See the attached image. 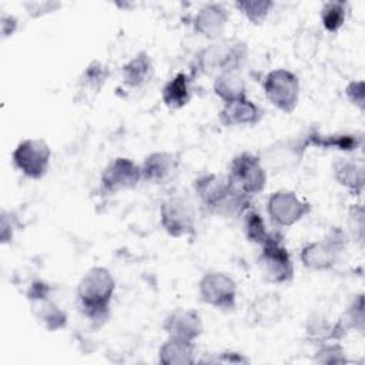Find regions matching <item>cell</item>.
Listing matches in <instances>:
<instances>
[{"mask_svg":"<svg viewBox=\"0 0 365 365\" xmlns=\"http://www.w3.org/2000/svg\"><path fill=\"white\" fill-rule=\"evenodd\" d=\"M141 181L140 164L124 155L111 158L100 174L101 191L110 195L134 190Z\"/></svg>","mask_w":365,"mask_h":365,"instance_id":"obj_12","label":"cell"},{"mask_svg":"<svg viewBox=\"0 0 365 365\" xmlns=\"http://www.w3.org/2000/svg\"><path fill=\"white\" fill-rule=\"evenodd\" d=\"M154 64L151 56L141 50L121 66L123 84L128 88H143L154 78Z\"/></svg>","mask_w":365,"mask_h":365,"instance_id":"obj_22","label":"cell"},{"mask_svg":"<svg viewBox=\"0 0 365 365\" xmlns=\"http://www.w3.org/2000/svg\"><path fill=\"white\" fill-rule=\"evenodd\" d=\"M284 305L278 294L267 292L252 299L248 307V318L254 325L271 327L281 321Z\"/></svg>","mask_w":365,"mask_h":365,"instance_id":"obj_21","label":"cell"},{"mask_svg":"<svg viewBox=\"0 0 365 365\" xmlns=\"http://www.w3.org/2000/svg\"><path fill=\"white\" fill-rule=\"evenodd\" d=\"M198 364H250V359L237 351H220L215 354H210V358L197 359Z\"/></svg>","mask_w":365,"mask_h":365,"instance_id":"obj_35","label":"cell"},{"mask_svg":"<svg viewBox=\"0 0 365 365\" xmlns=\"http://www.w3.org/2000/svg\"><path fill=\"white\" fill-rule=\"evenodd\" d=\"M262 90L267 100L279 111L291 114L299 103L301 84L295 73L288 68H274L262 78Z\"/></svg>","mask_w":365,"mask_h":365,"instance_id":"obj_7","label":"cell"},{"mask_svg":"<svg viewBox=\"0 0 365 365\" xmlns=\"http://www.w3.org/2000/svg\"><path fill=\"white\" fill-rule=\"evenodd\" d=\"M212 93L222 103H231V101L247 97V86L240 73L237 71L221 73L214 77Z\"/></svg>","mask_w":365,"mask_h":365,"instance_id":"obj_25","label":"cell"},{"mask_svg":"<svg viewBox=\"0 0 365 365\" xmlns=\"http://www.w3.org/2000/svg\"><path fill=\"white\" fill-rule=\"evenodd\" d=\"M51 161V148L43 138H24L11 153V163L14 168L26 178L41 180Z\"/></svg>","mask_w":365,"mask_h":365,"instance_id":"obj_9","label":"cell"},{"mask_svg":"<svg viewBox=\"0 0 365 365\" xmlns=\"http://www.w3.org/2000/svg\"><path fill=\"white\" fill-rule=\"evenodd\" d=\"M195 342L167 336L158 348V362L163 365H191L197 362Z\"/></svg>","mask_w":365,"mask_h":365,"instance_id":"obj_23","label":"cell"},{"mask_svg":"<svg viewBox=\"0 0 365 365\" xmlns=\"http://www.w3.org/2000/svg\"><path fill=\"white\" fill-rule=\"evenodd\" d=\"M348 16V3L344 0H336V1H325L321 7L319 17H321V24L325 31L328 33H338Z\"/></svg>","mask_w":365,"mask_h":365,"instance_id":"obj_28","label":"cell"},{"mask_svg":"<svg viewBox=\"0 0 365 365\" xmlns=\"http://www.w3.org/2000/svg\"><path fill=\"white\" fill-rule=\"evenodd\" d=\"M348 234L342 228L331 227L321 240L308 242L301 248L299 261L309 271H331L339 262L348 247Z\"/></svg>","mask_w":365,"mask_h":365,"instance_id":"obj_4","label":"cell"},{"mask_svg":"<svg viewBox=\"0 0 365 365\" xmlns=\"http://www.w3.org/2000/svg\"><path fill=\"white\" fill-rule=\"evenodd\" d=\"M346 327L354 331H358L359 334H364L365 329V312H364V294L359 292L352 297L349 301L345 314L342 317Z\"/></svg>","mask_w":365,"mask_h":365,"instance_id":"obj_32","label":"cell"},{"mask_svg":"<svg viewBox=\"0 0 365 365\" xmlns=\"http://www.w3.org/2000/svg\"><path fill=\"white\" fill-rule=\"evenodd\" d=\"M349 332V328L344 319L331 321L328 317L314 312L305 321V335L314 344H322L327 341H342Z\"/></svg>","mask_w":365,"mask_h":365,"instance_id":"obj_20","label":"cell"},{"mask_svg":"<svg viewBox=\"0 0 365 365\" xmlns=\"http://www.w3.org/2000/svg\"><path fill=\"white\" fill-rule=\"evenodd\" d=\"M259 247L261 250L257 262L264 279L275 285L291 282L295 269L291 252L284 242V237L278 231H269L268 238Z\"/></svg>","mask_w":365,"mask_h":365,"instance_id":"obj_5","label":"cell"},{"mask_svg":"<svg viewBox=\"0 0 365 365\" xmlns=\"http://www.w3.org/2000/svg\"><path fill=\"white\" fill-rule=\"evenodd\" d=\"M305 151H307V147L304 145L301 137L282 138L265 147L258 155L265 170L269 168V170H274L275 173H279V171H288L297 167L301 163Z\"/></svg>","mask_w":365,"mask_h":365,"instance_id":"obj_13","label":"cell"},{"mask_svg":"<svg viewBox=\"0 0 365 365\" xmlns=\"http://www.w3.org/2000/svg\"><path fill=\"white\" fill-rule=\"evenodd\" d=\"M234 7L238 11H241L251 24L259 26L268 19V16L274 7V1H271V0H238L234 3Z\"/></svg>","mask_w":365,"mask_h":365,"instance_id":"obj_30","label":"cell"},{"mask_svg":"<svg viewBox=\"0 0 365 365\" xmlns=\"http://www.w3.org/2000/svg\"><path fill=\"white\" fill-rule=\"evenodd\" d=\"M312 359L315 364H324V365H344L349 362L346 356V351L342 346L341 341H327V342L318 344V348Z\"/></svg>","mask_w":365,"mask_h":365,"instance_id":"obj_31","label":"cell"},{"mask_svg":"<svg viewBox=\"0 0 365 365\" xmlns=\"http://www.w3.org/2000/svg\"><path fill=\"white\" fill-rule=\"evenodd\" d=\"M301 138L307 148L315 147L319 150H338L342 153H354L362 147V135L356 133L324 134L312 127Z\"/></svg>","mask_w":365,"mask_h":365,"instance_id":"obj_18","label":"cell"},{"mask_svg":"<svg viewBox=\"0 0 365 365\" xmlns=\"http://www.w3.org/2000/svg\"><path fill=\"white\" fill-rule=\"evenodd\" d=\"M111 71L108 66L98 60H93L86 66V68L80 74L78 87L87 96L98 94L101 88L106 86Z\"/></svg>","mask_w":365,"mask_h":365,"instance_id":"obj_26","label":"cell"},{"mask_svg":"<svg viewBox=\"0 0 365 365\" xmlns=\"http://www.w3.org/2000/svg\"><path fill=\"white\" fill-rule=\"evenodd\" d=\"M241 220H242V231L248 242L261 245L268 238L269 231L267 230L262 215L257 210H254L252 207L248 208L242 214Z\"/></svg>","mask_w":365,"mask_h":365,"instance_id":"obj_29","label":"cell"},{"mask_svg":"<svg viewBox=\"0 0 365 365\" xmlns=\"http://www.w3.org/2000/svg\"><path fill=\"white\" fill-rule=\"evenodd\" d=\"M227 175L231 181L250 197L261 194L267 187V170L258 154L241 151L234 155L228 165Z\"/></svg>","mask_w":365,"mask_h":365,"instance_id":"obj_8","label":"cell"},{"mask_svg":"<svg viewBox=\"0 0 365 365\" xmlns=\"http://www.w3.org/2000/svg\"><path fill=\"white\" fill-rule=\"evenodd\" d=\"M13 218H11V214H9L7 211H1V225H0V237H1V244H7V242H10L11 241V238H13V232H14V230H13V227H14V224H13V221H11Z\"/></svg>","mask_w":365,"mask_h":365,"instance_id":"obj_39","label":"cell"},{"mask_svg":"<svg viewBox=\"0 0 365 365\" xmlns=\"http://www.w3.org/2000/svg\"><path fill=\"white\" fill-rule=\"evenodd\" d=\"M311 204L292 190H277L267 200V214L277 228H288L311 212Z\"/></svg>","mask_w":365,"mask_h":365,"instance_id":"obj_11","label":"cell"},{"mask_svg":"<svg viewBox=\"0 0 365 365\" xmlns=\"http://www.w3.org/2000/svg\"><path fill=\"white\" fill-rule=\"evenodd\" d=\"M348 225H349V231L354 235V238L358 242H364V207L356 202V204H351L349 211H348Z\"/></svg>","mask_w":365,"mask_h":365,"instance_id":"obj_33","label":"cell"},{"mask_svg":"<svg viewBox=\"0 0 365 365\" xmlns=\"http://www.w3.org/2000/svg\"><path fill=\"white\" fill-rule=\"evenodd\" d=\"M167 336L195 342L204 332L202 318L195 309H174L163 321Z\"/></svg>","mask_w":365,"mask_h":365,"instance_id":"obj_16","label":"cell"},{"mask_svg":"<svg viewBox=\"0 0 365 365\" xmlns=\"http://www.w3.org/2000/svg\"><path fill=\"white\" fill-rule=\"evenodd\" d=\"M114 292L115 279L106 267H93L80 278L76 288L77 305L93 327L98 328L108 321Z\"/></svg>","mask_w":365,"mask_h":365,"instance_id":"obj_2","label":"cell"},{"mask_svg":"<svg viewBox=\"0 0 365 365\" xmlns=\"http://www.w3.org/2000/svg\"><path fill=\"white\" fill-rule=\"evenodd\" d=\"M51 294V287L41 279H36L30 284V287L26 291V298L34 305L43 301H47Z\"/></svg>","mask_w":365,"mask_h":365,"instance_id":"obj_37","label":"cell"},{"mask_svg":"<svg viewBox=\"0 0 365 365\" xmlns=\"http://www.w3.org/2000/svg\"><path fill=\"white\" fill-rule=\"evenodd\" d=\"M178 155L171 151H153L144 157L140 164L141 178L144 182L153 185H163L170 182L178 173Z\"/></svg>","mask_w":365,"mask_h":365,"instance_id":"obj_14","label":"cell"},{"mask_svg":"<svg viewBox=\"0 0 365 365\" xmlns=\"http://www.w3.org/2000/svg\"><path fill=\"white\" fill-rule=\"evenodd\" d=\"M250 57V47L241 38H220L202 47L192 60L194 74L218 76L221 73H240Z\"/></svg>","mask_w":365,"mask_h":365,"instance_id":"obj_3","label":"cell"},{"mask_svg":"<svg viewBox=\"0 0 365 365\" xmlns=\"http://www.w3.org/2000/svg\"><path fill=\"white\" fill-rule=\"evenodd\" d=\"M36 307V318L37 321L48 331V332H56L67 325V312L61 309L57 304L51 302L50 299L34 304Z\"/></svg>","mask_w":365,"mask_h":365,"instance_id":"obj_27","label":"cell"},{"mask_svg":"<svg viewBox=\"0 0 365 365\" xmlns=\"http://www.w3.org/2000/svg\"><path fill=\"white\" fill-rule=\"evenodd\" d=\"M197 208L191 198L173 194L160 204V225L173 238L192 237L197 232Z\"/></svg>","mask_w":365,"mask_h":365,"instance_id":"obj_6","label":"cell"},{"mask_svg":"<svg viewBox=\"0 0 365 365\" xmlns=\"http://www.w3.org/2000/svg\"><path fill=\"white\" fill-rule=\"evenodd\" d=\"M346 100L356 107L361 113L365 110V84L364 80H352L345 86Z\"/></svg>","mask_w":365,"mask_h":365,"instance_id":"obj_34","label":"cell"},{"mask_svg":"<svg viewBox=\"0 0 365 365\" xmlns=\"http://www.w3.org/2000/svg\"><path fill=\"white\" fill-rule=\"evenodd\" d=\"M19 29V20L13 14L1 13L0 17V30H1V38H7L14 36V33Z\"/></svg>","mask_w":365,"mask_h":365,"instance_id":"obj_38","label":"cell"},{"mask_svg":"<svg viewBox=\"0 0 365 365\" xmlns=\"http://www.w3.org/2000/svg\"><path fill=\"white\" fill-rule=\"evenodd\" d=\"M200 301L218 311L231 312L237 307L238 285L222 271L205 272L198 282Z\"/></svg>","mask_w":365,"mask_h":365,"instance_id":"obj_10","label":"cell"},{"mask_svg":"<svg viewBox=\"0 0 365 365\" xmlns=\"http://www.w3.org/2000/svg\"><path fill=\"white\" fill-rule=\"evenodd\" d=\"M334 180L351 195L359 197L365 187V167L362 160L339 157L332 163Z\"/></svg>","mask_w":365,"mask_h":365,"instance_id":"obj_19","label":"cell"},{"mask_svg":"<svg viewBox=\"0 0 365 365\" xmlns=\"http://www.w3.org/2000/svg\"><path fill=\"white\" fill-rule=\"evenodd\" d=\"M194 191L201 208L221 218H241L252 207V197L241 191L225 174L204 173L194 180Z\"/></svg>","mask_w":365,"mask_h":365,"instance_id":"obj_1","label":"cell"},{"mask_svg":"<svg viewBox=\"0 0 365 365\" xmlns=\"http://www.w3.org/2000/svg\"><path fill=\"white\" fill-rule=\"evenodd\" d=\"M264 117V110L248 97L224 103L218 111V120L224 127H254Z\"/></svg>","mask_w":365,"mask_h":365,"instance_id":"obj_17","label":"cell"},{"mask_svg":"<svg viewBox=\"0 0 365 365\" xmlns=\"http://www.w3.org/2000/svg\"><path fill=\"white\" fill-rule=\"evenodd\" d=\"M27 14L33 19H38L43 17L46 14H51L57 10L61 9V3L60 1H53V0H47V1H26L23 3Z\"/></svg>","mask_w":365,"mask_h":365,"instance_id":"obj_36","label":"cell"},{"mask_svg":"<svg viewBox=\"0 0 365 365\" xmlns=\"http://www.w3.org/2000/svg\"><path fill=\"white\" fill-rule=\"evenodd\" d=\"M191 76L184 71H178L171 77L161 88V100L164 106L170 110L184 108L192 98Z\"/></svg>","mask_w":365,"mask_h":365,"instance_id":"obj_24","label":"cell"},{"mask_svg":"<svg viewBox=\"0 0 365 365\" xmlns=\"http://www.w3.org/2000/svg\"><path fill=\"white\" fill-rule=\"evenodd\" d=\"M228 20L230 13L222 4L205 3L197 10L192 19V29L201 37L210 41H217L222 38Z\"/></svg>","mask_w":365,"mask_h":365,"instance_id":"obj_15","label":"cell"}]
</instances>
